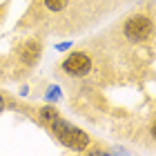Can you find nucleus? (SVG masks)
Segmentation results:
<instances>
[{
    "mask_svg": "<svg viewBox=\"0 0 156 156\" xmlns=\"http://www.w3.org/2000/svg\"><path fill=\"white\" fill-rule=\"evenodd\" d=\"M49 127H51V132L58 136L60 143L72 147V150H85V147L89 145V136L87 134H85L83 129H78V127H72L60 116H56L51 123H49Z\"/></svg>",
    "mask_w": 156,
    "mask_h": 156,
    "instance_id": "1",
    "label": "nucleus"
},
{
    "mask_svg": "<svg viewBox=\"0 0 156 156\" xmlns=\"http://www.w3.org/2000/svg\"><path fill=\"white\" fill-rule=\"evenodd\" d=\"M152 34V20L147 16H134L127 20L125 25V36L134 40V42H140V40H147Z\"/></svg>",
    "mask_w": 156,
    "mask_h": 156,
    "instance_id": "2",
    "label": "nucleus"
},
{
    "mask_svg": "<svg viewBox=\"0 0 156 156\" xmlns=\"http://www.w3.org/2000/svg\"><path fill=\"white\" fill-rule=\"evenodd\" d=\"M89 69H91V60L83 51H74L62 60V72L69 74V76H85Z\"/></svg>",
    "mask_w": 156,
    "mask_h": 156,
    "instance_id": "3",
    "label": "nucleus"
},
{
    "mask_svg": "<svg viewBox=\"0 0 156 156\" xmlns=\"http://www.w3.org/2000/svg\"><path fill=\"white\" fill-rule=\"evenodd\" d=\"M38 58H40V42L29 40L23 49H20V60H23L25 65H34Z\"/></svg>",
    "mask_w": 156,
    "mask_h": 156,
    "instance_id": "4",
    "label": "nucleus"
},
{
    "mask_svg": "<svg viewBox=\"0 0 156 156\" xmlns=\"http://www.w3.org/2000/svg\"><path fill=\"white\" fill-rule=\"evenodd\" d=\"M56 116H58V112H56L54 107H42L40 109V120H42V123H47V125L51 123Z\"/></svg>",
    "mask_w": 156,
    "mask_h": 156,
    "instance_id": "5",
    "label": "nucleus"
},
{
    "mask_svg": "<svg viewBox=\"0 0 156 156\" xmlns=\"http://www.w3.org/2000/svg\"><path fill=\"white\" fill-rule=\"evenodd\" d=\"M69 0H45V5H47V9H51V11H60V9H65Z\"/></svg>",
    "mask_w": 156,
    "mask_h": 156,
    "instance_id": "6",
    "label": "nucleus"
},
{
    "mask_svg": "<svg viewBox=\"0 0 156 156\" xmlns=\"http://www.w3.org/2000/svg\"><path fill=\"white\" fill-rule=\"evenodd\" d=\"M2 107H5V101H2V96H0V112H2Z\"/></svg>",
    "mask_w": 156,
    "mask_h": 156,
    "instance_id": "7",
    "label": "nucleus"
}]
</instances>
